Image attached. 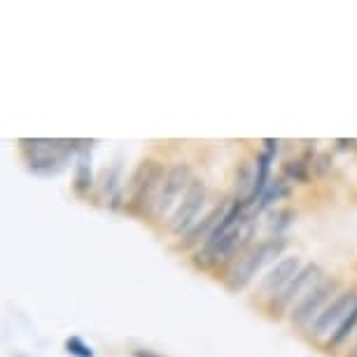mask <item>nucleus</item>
<instances>
[{
	"mask_svg": "<svg viewBox=\"0 0 357 357\" xmlns=\"http://www.w3.org/2000/svg\"><path fill=\"white\" fill-rule=\"evenodd\" d=\"M133 357H161V355H154L152 350H133Z\"/></svg>",
	"mask_w": 357,
	"mask_h": 357,
	"instance_id": "17",
	"label": "nucleus"
},
{
	"mask_svg": "<svg viewBox=\"0 0 357 357\" xmlns=\"http://www.w3.org/2000/svg\"><path fill=\"white\" fill-rule=\"evenodd\" d=\"M282 173H285L289 180H294V183H306L308 180V171H306L304 161H285V164H282Z\"/></svg>",
	"mask_w": 357,
	"mask_h": 357,
	"instance_id": "15",
	"label": "nucleus"
},
{
	"mask_svg": "<svg viewBox=\"0 0 357 357\" xmlns=\"http://www.w3.org/2000/svg\"><path fill=\"white\" fill-rule=\"evenodd\" d=\"M287 194V187L285 183H280V180H275V183H271L266 187V192L261 194V199H259V204H257V211H264L266 206H271L273 204V199L278 201L280 197H285Z\"/></svg>",
	"mask_w": 357,
	"mask_h": 357,
	"instance_id": "14",
	"label": "nucleus"
},
{
	"mask_svg": "<svg viewBox=\"0 0 357 357\" xmlns=\"http://www.w3.org/2000/svg\"><path fill=\"white\" fill-rule=\"evenodd\" d=\"M229 206L231 204H227V201H222L220 206H215L213 211H208L204 218H201L197 225H194L190 231H187L183 236V241L178 243L180 250H192V248H197V245H204L208 238H211V234L215 231V227L220 225L222 220H225V215L229 211Z\"/></svg>",
	"mask_w": 357,
	"mask_h": 357,
	"instance_id": "10",
	"label": "nucleus"
},
{
	"mask_svg": "<svg viewBox=\"0 0 357 357\" xmlns=\"http://www.w3.org/2000/svg\"><path fill=\"white\" fill-rule=\"evenodd\" d=\"M66 350L77 357H93V350L86 346V343L79 339V336H70L68 341H66Z\"/></svg>",
	"mask_w": 357,
	"mask_h": 357,
	"instance_id": "16",
	"label": "nucleus"
},
{
	"mask_svg": "<svg viewBox=\"0 0 357 357\" xmlns=\"http://www.w3.org/2000/svg\"><path fill=\"white\" fill-rule=\"evenodd\" d=\"M192 183H194V173L190 164L180 161V164H173L168 168L164 175V183L159 187L157 201H154V213H152L154 218H166L168 213H173Z\"/></svg>",
	"mask_w": 357,
	"mask_h": 357,
	"instance_id": "4",
	"label": "nucleus"
},
{
	"mask_svg": "<svg viewBox=\"0 0 357 357\" xmlns=\"http://www.w3.org/2000/svg\"><path fill=\"white\" fill-rule=\"evenodd\" d=\"M24 152H33L29 157V168L38 175H56L68 161L73 143L68 140H22Z\"/></svg>",
	"mask_w": 357,
	"mask_h": 357,
	"instance_id": "3",
	"label": "nucleus"
},
{
	"mask_svg": "<svg viewBox=\"0 0 357 357\" xmlns=\"http://www.w3.org/2000/svg\"><path fill=\"white\" fill-rule=\"evenodd\" d=\"M336 289H339V282L336 280H329L325 278L320 282V285H315L311 292H308L304 299L296 304L292 311V315H289V320L294 322L296 327H311V322L318 318V315L325 311V306L329 304V301L334 299Z\"/></svg>",
	"mask_w": 357,
	"mask_h": 357,
	"instance_id": "8",
	"label": "nucleus"
},
{
	"mask_svg": "<svg viewBox=\"0 0 357 357\" xmlns=\"http://www.w3.org/2000/svg\"><path fill=\"white\" fill-rule=\"evenodd\" d=\"M355 327H357V306L350 311V315L346 320L341 322L339 325V329L332 334V339H329V348H339V346H343L348 339H350V334L355 332Z\"/></svg>",
	"mask_w": 357,
	"mask_h": 357,
	"instance_id": "12",
	"label": "nucleus"
},
{
	"mask_svg": "<svg viewBox=\"0 0 357 357\" xmlns=\"http://www.w3.org/2000/svg\"><path fill=\"white\" fill-rule=\"evenodd\" d=\"M301 266H304V264H301V259L296 257V255H292V257L278 259L264 275H261V280H259V296H264V299L271 301L273 296L280 294L282 287H285L287 282L301 271Z\"/></svg>",
	"mask_w": 357,
	"mask_h": 357,
	"instance_id": "9",
	"label": "nucleus"
},
{
	"mask_svg": "<svg viewBox=\"0 0 357 357\" xmlns=\"http://www.w3.org/2000/svg\"><path fill=\"white\" fill-rule=\"evenodd\" d=\"M282 250H285V238H282V236L268 238L264 243H259L257 248H252V250H248L245 257L236 259L231 268H229V273L225 275L227 287L231 289V292L243 289L261 268L268 266L271 261H275V257H278Z\"/></svg>",
	"mask_w": 357,
	"mask_h": 357,
	"instance_id": "2",
	"label": "nucleus"
},
{
	"mask_svg": "<svg viewBox=\"0 0 357 357\" xmlns=\"http://www.w3.org/2000/svg\"><path fill=\"white\" fill-rule=\"evenodd\" d=\"M168 168L154 159L140 161L136 173L131 175L129 183V199H126V208L133 215H152L154 213V201H157L159 187L164 183V175Z\"/></svg>",
	"mask_w": 357,
	"mask_h": 357,
	"instance_id": "1",
	"label": "nucleus"
},
{
	"mask_svg": "<svg viewBox=\"0 0 357 357\" xmlns=\"http://www.w3.org/2000/svg\"><path fill=\"white\" fill-rule=\"evenodd\" d=\"M208 201V187L201 180H194L190 190L185 192V197L180 199V204L175 206V211L168 215L166 227L173 236H185L190 229L199 222L201 208Z\"/></svg>",
	"mask_w": 357,
	"mask_h": 357,
	"instance_id": "6",
	"label": "nucleus"
},
{
	"mask_svg": "<svg viewBox=\"0 0 357 357\" xmlns=\"http://www.w3.org/2000/svg\"><path fill=\"white\" fill-rule=\"evenodd\" d=\"M93 178H91V168L84 159L77 161V171H75V192L77 194H86L91 190Z\"/></svg>",
	"mask_w": 357,
	"mask_h": 357,
	"instance_id": "13",
	"label": "nucleus"
},
{
	"mask_svg": "<svg viewBox=\"0 0 357 357\" xmlns=\"http://www.w3.org/2000/svg\"><path fill=\"white\" fill-rule=\"evenodd\" d=\"M355 357H357V346H355Z\"/></svg>",
	"mask_w": 357,
	"mask_h": 357,
	"instance_id": "18",
	"label": "nucleus"
},
{
	"mask_svg": "<svg viewBox=\"0 0 357 357\" xmlns=\"http://www.w3.org/2000/svg\"><path fill=\"white\" fill-rule=\"evenodd\" d=\"M355 306H357V289H346V292H339L325 306V311H322L318 318L311 322L308 334L315 336V339H322V336H327V334H334Z\"/></svg>",
	"mask_w": 357,
	"mask_h": 357,
	"instance_id": "7",
	"label": "nucleus"
},
{
	"mask_svg": "<svg viewBox=\"0 0 357 357\" xmlns=\"http://www.w3.org/2000/svg\"><path fill=\"white\" fill-rule=\"evenodd\" d=\"M322 280H325V275H322V268L318 264H304L301 271L282 287V292L275 294L273 299L268 301V311L273 315H282L285 311H292V308L299 304L315 285H320Z\"/></svg>",
	"mask_w": 357,
	"mask_h": 357,
	"instance_id": "5",
	"label": "nucleus"
},
{
	"mask_svg": "<svg viewBox=\"0 0 357 357\" xmlns=\"http://www.w3.org/2000/svg\"><path fill=\"white\" fill-rule=\"evenodd\" d=\"M271 159H273V152H261L257 157V168H255V185H252V192L250 197H248L245 204L252 206L257 204V201L261 199V194L266 192V187L271 185L268 183V168H271Z\"/></svg>",
	"mask_w": 357,
	"mask_h": 357,
	"instance_id": "11",
	"label": "nucleus"
}]
</instances>
